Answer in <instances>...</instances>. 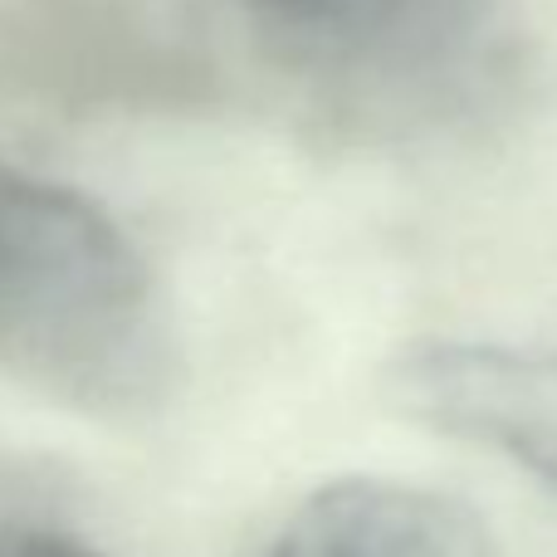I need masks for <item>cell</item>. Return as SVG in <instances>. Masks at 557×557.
<instances>
[{
  "mask_svg": "<svg viewBox=\"0 0 557 557\" xmlns=\"http://www.w3.org/2000/svg\"><path fill=\"white\" fill-rule=\"evenodd\" d=\"M382 386L416 425L484 445L557 494V352L425 337L386 362Z\"/></svg>",
  "mask_w": 557,
  "mask_h": 557,
  "instance_id": "obj_4",
  "label": "cell"
},
{
  "mask_svg": "<svg viewBox=\"0 0 557 557\" xmlns=\"http://www.w3.org/2000/svg\"><path fill=\"white\" fill-rule=\"evenodd\" d=\"M0 557H103L84 543L64 539V533L45 529H0Z\"/></svg>",
  "mask_w": 557,
  "mask_h": 557,
  "instance_id": "obj_6",
  "label": "cell"
},
{
  "mask_svg": "<svg viewBox=\"0 0 557 557\" xmlns=\"http://www.w3.org/2000/svg\"><path fill=\"white\" fill-rule=\"evenodd\" d=\"M0 376L94 421L176 386V327L133 235L74 186L0 157Z\"/></svg>",
  "mask_w": 557,
  "mask_h": 557,
  "instance_id": "obj_2",
  "label": "cell"
},
{
  "mask_svg": "<svg viewBox=\"0 0 557 557\" xmlns=\"http://www.w3.org/2000/svg\"><path fill=\"white\" fill-rule=\"evenodd\" d=\"M260 557H499L465 499L382 474L318 484Z\"/></svg>",
  "mask_w": 557,
  "mask_h": 557,
  "instance_id": "obj_5",
  "label": "cell"
},
{
  "mask_svg": "<svg viewBox=\"0 0 557 557\" xmlns=\"http://www.w3.org/2000/svg\"><path fill=\"white\" fill-rule=\"evenodd\" d=\"M191 15L221 69L357 147L470 123L519 64V0H191Z\"/></svg>",
  "mask_w": 557,
  "mask_h": 557,
  "instance_id": "obj_1",
  "label": "cell"
},
{
  "mask_svg": "<svg viewBox=\"0 0 557 557\" xmlns=\"http://www.w3.org/2000/svg\"><path fill=\"white\" fill-rule=\"evenodd\" d=\"M225 94L191 5L0 0V103L49 117H191Z\"/></svg>",
  "mask_w": 557,
  "mask_h": 557,
  "instance_id": "obj_3",
  "label": "cell"
}]
</instances>
